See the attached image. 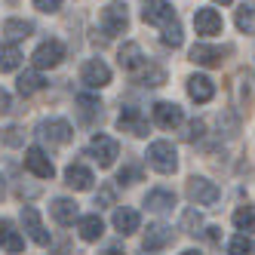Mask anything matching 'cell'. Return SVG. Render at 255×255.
<instances>
[{"label":"cell","mask_w":255,"mask_h":255,"mask_svg":"<svg viewBox=\"0 0 255 255\" xmlns=\"http://www.w3.org/2000/svg\"><path fill=\"white\" fill-rule=\"evenodd\" d=\"M148 163L163 172V175H169L178 169V151H175V144L172 141H154L151 148H148Z\"/></svg>","instance_id":"cell-1"},{"label":"cell","mask_w":255,"mask_h":255,"mask_svg":"<svg viewBox=\"0 0 255 255\" xmlns=\"http://www.w3.org/2000/svg\"><path fill=\"white\" fill-rule=\"evenodd\" d=\"M117 154H120V144L111 138V135H93L89 138V157H93L102 169H108V166H114V160H117Z\"/></svg>","instance_id":"cell-2"},{"label":"cell","mask_w":255,"mask_h":255,"mask_svg":"<svg viewBox=\"0 0 255 255\" xmlns=\"http://www.w3.org/2000/svg\"><path fill=\"white\" fill-rule=\"evenodd\" d=\"M99 25H102V31L108 34V37H117V34H123L126 25H129L126 3H111V6H105L102 15H99Z\"/></svg>","instance_id":"cell-3"},{"label":"cell","mask_w":255,"mask_h":255,"mask_svg":"<svg viewBox=\"0 0 255 255\" xmlns=\"http://www.w3.org/2000/svg\"><path fill=\"white\" fill-rule=\"evenodd\" d=\"M188 197L194 200L197 206H212V203H218V197H222V191H218V185L215 181H209V178H191L188 181Z\"/></svg>","instance_id":"cell-4"},{"label":"cell","mask_w":255,"mask_h":255,"mask_svg":"<svg viewBox=\"0 0 255 255\" xmlns=\"http://www.w3.org/2000/svg\"><path fill=\"white\" fill-rule=\"evenodd\" d=\"M34 65H37L40 71L43 68H56V65H62V59H65V43L62 40H43L37 49H34Z\"/></svg>","instance_id":"cell-5"},{"label":"cell","mask_w":255,"mask_h":255,"mask_svg":"<svg viewBox=\"0 0 255 255\" xmlns=\"http://www.w3.org/2000/svg\"><path fill=\"white\" fill-rule=\"evenodd\" d=\"M37 135L40 138H46V141H52V144H68L71 141V135H74V129H71V123L68 120H43L40 126H37Z\"/></svg>","instance_id":"cell-6"},{"label":"cell","mask_w":255,"mask_h":255,"mask_svg":"<svg viewBox=\"0 0 255 255\" xmlns=\"http://www.w3.org/2000/svg\"><path fill=\"white\" fill-rule=\"evenodd\" d=\"M80 77H83V83L89 89H102V86L111 83V68H108L102 59H89L83 65V71H80Z\"/></svg>","instance_id":"cell-7"},{"label":"cell","mask_w":255,"mask_h":255,"mask_svg":"<svg viewBox=\"0 0 255 255\" xmlns=\"http://www.w3.org/2000/svg\"><path fill=\"white\" fill-rule=\"evenodd\" d=\"M25 169L31 175H37V178H52L56 175V166H52V160L43 154V148H28L25 151Z\"/></svg>","instance_id":"cell-8"},{"label":"cell","mask_w":255,"mask_h":255,"mask_svg":"<svg viewBox=\"0 0 255 255\" xmlns=\"http://www.w3.org/2000/svg\"><path fill=\"white\" fill-rule=\"evenodd\" d=\"M141 19L148 22V25H160V28H166L169 22H175V9L166 3V0H151V3L141 9Z\"/></svg>","instance_id":"cell-9"},{"label":"cell","mask_w":255,"mask_h":255,"mask_svg":"<svg viewBox=\"0 0 255 255\" xmlns=\"http://www.w3.org/2000/svg\"><path fill=\"white\" fill-rule=\"evenodd\" d=\"M22 225H25L28 237L37 246H49V234H46V228H43V222H40V215H37L34 206H22Z\"/></svg>","instance_id":"cell-10"},{"label":"cell","mask_w":255,"mask_h":255,"mask_svg":"<svg viewBox=\"0 0 255 255\" xmlns=\"http://www.w3.org/2000/svg\"><path fill=\"white\" fill-rule=\"evenodd\" d=\"M222 15H218V9H212V6H206V9H197V15H194V28H197V34H203V37H212V34H222Z\"/></svg>","instance_id":"cell-11"},{"label":"cell","mask_w":255,"mask_h":255,"mask_svg":"<svg viewBox=\"0 0 255 255\" xmlns=\"http://www.w3.org/2000/svg\"><path fill=\"white\" fill-rule=\"evenodd\" d=\"M154 120L163 129H175V126H181V120H185V111L172 102H157L154 105Z\"/></svg>","instance_id":"cell-12"},{"label":"cell","mask_w":255,"mask_h":255,"mask_svg":"<svg viewBox=\"0 0 255 255\" xmlns=\"http://www.w3.org/2000/svg\"><path fill=\"white\" fill-rule=\"evenodd\" d=\"M172 243V228L169 225H148V231H144V252H157V249H166Z\"/></svg>","instance_id":"cell-13"},{"label":"cell","mask_w":255,"mask_h":255,"mask_svg":"<svg viewBox=\"0 0 255 255\" xmlns=\"http://www.w3.org/2000/svg\"><path fill=\"white\" fill-rule=\"evenodd\" d=\"M117 126L123 132H132V135H148V123H144V117H141V111L138 108H123L120 111V117H117Z\"/></svg>","instance_id":"cell-14"},{"label":"cell","mask_w":255,"mask_h":255,"mask_svg":"<svg viewBox=\"0 0 255 255\" xmlns=\"http://www.w3.org/2000/svg\"><path fill=\"white\" fill-rule=\"evenodd\" d=\"M93 172H89L83 163H71V166L65 169V185L68 188H74V191H89L93 188Z\"/></svg>","instance_id":"cell-15"},{"label":"cell","mask_w":255,"mask_h":255,"mask_svg":"<svg viewBox=\"0 0 255 255\" xmlns=\"http://www.w3.org/2000/svg\"><path fill=\"white\" fill-rule=\"evenodd\" d=\"M188 96L203 105V102H209L215 96V83L206 74H194V77H188Z\"/></svg>","instance_id":"cell-16"},{"label":"cell","mask_w":255,"mask_h":255,"mask_svg":"<svg viewBox=\"0 0 255 255\" xmlns=\"http://www.w3.org/2000/svg\"><path fill=\"white\" fill-rule=\"evenodd\" d=\"M222 59H225V49L209 46V43H197V46L191 49V62H194V65L215 68V65H222Z\"/></svg>","instance_id":"cell-17"},{"label":"cell","mask_w":255,"mask_h":255,"mask_svg":"<svg viewBox=\"0 0 255 255\" xmlns=\"http://www.w3.org/2000/svg\"><path fill=\"white\" fill-rule=\"evenodd\" d=\"M0 243H3V249L9 255H19L25 249V240H22V234L15 231L12 222H0Z\"/></svg>","instance_id":"cell-18"},{"label":"cell","mask_w":255,"mask_h":255,"mask_svg":"<svg viewBox=\"0 0 255 255\" xmlns=\"http://www.w3.org/2000/svg\"><path fill=\"white\" fill-rule=\"evenodd\" d=\"M120 68L123 71H138V68H144V52H141V46L138 43H123V49H120Z\"/></svg>","instance_id":"cell-19"},{"label":"cell","mask_w":255,"mask_h":255,"mask_svg":"<svg viewBox=\"0 0 255 255\" xmlns=\"http://www.w3.org/2000/svg\"><path fill=\"white\" fill-rule=\"evenodd\" d=\"M49 212H52V218H56L59 225H71L77 218V203H74V200H68V197H59V200H52Z\"/></svg>","instance_id":"cell-20"},{"label":"cell","mask_w":255,"mask_h":255,"mask_svg":"<svg viewBox=\"0 0 255 255\" xmlns=\"http://www.w3.org/2000/svg\"><path fill=\"white\" fill-rule=\"evenodd\" d=\"M138 225H141V218H138V212L135 209H129V206H123V209H117L114 212V228L126 237V234H135L138 231Z\"/></svg>","instance_id":"cell-21"},{"label":"cell","mask_w":255,"mask_h":255,"mask_svg":"<svg viewBox=\"0 0 255 255\" xmlns=\"http://www.w3.org/2000/svg\"><path fill=\"white\" fill-rule=\"evenodd\" d=\"M144 206L154 209V212H166V209L175 206V194L166 191V188H157V191H151L148 197H144Z\"/></svg>","instance_id":"cell-22"},{"label":"cell","mask_w":255,"mask_h":255,"mask_svg":"<svg viewBox=\"0 0 255 255\" xmlns=\"http://www.w3.org/2000/svg\"><path fill=\"white\" fill-rule=\"evenodd\" d=\"M77 231H80V237L86 243H96L99 237L105 234V225H102V218L99 215H83L80 218V225H77Z\"/></svg>","instance_id":"cell-23"},{"label":"cell","mask_w":255,"mask_h":255,"mask_svg":"<svg viewBox=\"0 0 255 255\" xmlns=\"http://www.w3.org/2000/svg\"><path fill=\"white\" fill-rule=\"evenodd\" d=\"M19 93L22 96H34V93H40V89L46 86V80L40 77V71H25V74H19Z\"/></svg>","instance_id":"cell-24"},{"label":"cell","mask_w":255,"mask_h":255,"mask_svg":"<svg viewBox=\"0 0 255 255\" xmlns=\"http://www.w3.org/2000/svg\"><path fill=\"white\" fill-rule=\"evenodd\" d=\"M31 31H34V25L25 22V19H6L3 22V34H6L9 40H22V37H28Z\"/></svg>","instance_id":"cell-25"},{"label":"cell","mask_w":255,"mask_h":255,"mask_svg":"<svg viewBox=\"0 0 255 255\" xmlns=\"http://www.w3.org/2000/svg\"><path fill=\"white\" fill-rule=\"evenodd\" d=\"M22 62V52L15 43H6V46H0V71H15Z\"/></svg>","instance_id":"cell-26"},{"label":"cell","mask_w":255,"mask_h":255,"mask_svg":"<svg viewBox=\"0 0 255 255\" xmlns=\"http://www.w3.org/2000/svg\"><path fill=\"white\" fill-rule=\"evenodd\" d=\"M237 28L243 34H255V3H243L237 9Z\"/></svg>","instance_id":"cell-27"},{"label":"cell","mask_w":255,"mask_h":255,"mask_svg":"<svg viewBox=\"0 0 255 255\" xmlns=\"http://www.w3.org/2000/svg\"><path fill=\"white\" fill-rule=\"evenodd\" d=\"M234 225H237V231H246V234H252L255 231V206H240L234 212Z\"/></svg>","instance_id":"cell-28"},{"label":"cell","mask_w":255,"mask_h":255,"mask_svg":"<svg viewBox=\"0 0 255 255\" xmlns=\"http://www.w3.org/2000/svg\"><path fill=\"white\" fill-rule=\"evenodd\" d=\"M255 246H252V240L246 234H237V237H231V243H228V255H249Z\"/></svg>","instance_id":"cell-29"},{"label":"cell","mask_w":255,"mask_h":255,"mask_svg":"<svg viewBox=\"0 0 255 255\" xmlns=\"http://www.w3.org/2000/svg\"><path fill=\"white\" fill-rule=\"evenodd\" d=\"M181 40H185V34H181V25H178V19L175 22H169L166 28H163V43L166 46H181Z\"/></svg>","instance_id":"cell-30"},{"label":"cell","mask_w":255,"mask_h":255,"mask_svg":"<svg viewBox=\"0 0 255 255\" xmlns=\"http://www.w3.org/2000/svg\"><path fill=\"white\" fill-rule=\"evenodd\" d=\"M0 141L9 144V148H19V144L25 141V135H22L19 126H6V129H0Z\"/></svg>","instance_id":"cell-31"},{"label":"cell","mask_w":255,"mask_h":255,"mask_svg":"<svg viewBox=\"0 0 255 255\" xmlns=\"http://www.w3.org/2000/svg\"><path fill=\"white\" fill-rule=\"evenodd\" d=\"M77 105L83 108V117H93L96 111H99V99H93V96H77Z\"/></svg>","instance_id":"cell-32"},{"label":"cell","mask_w":255,"mask_h":255,"mask_svg":"<svg viewBox=\"0 0 255 255\" xmlns=\"http://www.w3.org/2000/svg\"><path fill=\"white\" fill-rule=\"evenodd\" d=\"M200 225H203L200 212H197V209H188V212H185V231H188V234H197V228H200Z\"/></svg>","instance_id":"cell-33"},{"label":"cell","mask_w":255,"mask_h":255,"mask_svg":"<svg viewBox=\"0 0 255 255\" xmlns=\"http://www.w3.org/2000/svg\"><path fill=\"white\" fill-rule=\"evenodd\" d=\"M138 178H141V169H135V166H126V169H120V175H117L120 185H132V181H138Z\"/></svg>","instance_id":"cell-34"},{"label":"cell","mask_w":255,"mask_h":255,"mask_svg":"<svg viewBox=\"0 0 255 255\" xmlns=\"http://www.w3.org/2000/svg\"><path fill=\"white\" fill-rule=\"evenodd\" d=\"M65 0H34V6H37L40 12H59Z\"/></svg>","instance_id":"cell-35"},{"label":"cell","mask_w":255,"mask_h":255,"mask_svg":"<svg viewBox=\"0 0 255 255\" xmlns=\"http://www.w3.org/2000/svg\"><path fill=\"white\" fill-rule=\"evenodd\" d=\"M96 206H114V188H102L96 197Z\"/></svg>","instance_id":"cell-36"},{"label":"cell","mask_w":255,"mask_h":255,"mask_svg":"<svg viewBox=\"0 0 255 255\" xmlns=\"http://www.w3.org/2000/svg\"><path fill=\"white\" fill-rule=\"evenodd\" d=\"M12 108V102H9V93H3V89H0V114H6Z\"/></svg>","instance_id":"cell-37"},{"label":"cell","mask_w":255,"mask_h":255,"mask_svg":"<svg viewBox=\"0 0 255 255\" xmlns=\"http://www.w3.org/2000/svg\"><path fill=\"white\" fill-rule=\"evenodd\" d=\"M181 255H200L197 249H185V252H181Z\"/></svg>","instance_id":"cell-38"},{"label":"cell","mask_w":255,"mask_h":255,"mask_svg":"<svg viewBox=\"0 0 255 255\" xmlns=\"http://www.w3.org/2000/svg\"><path fill=\"white\" fill-rule=\"evenodd\" d=\"M215 3H222V6H228V3H234V0H215Z\"/></svg>","instance_id":"cell-39"},{"label":"cell","mask_w":255,"mask_h":255,"mask_svg":"<svg viewBox=\"0 0 255 255\" xmlns=\"http://www.w3.org/2000/svg\"><path fill=\"white\" fill-rule=\"evenodd\" d=\"M0 194H3V178H0Z\"/></svg>","instance_id":"cell-40"}]
</instances>
